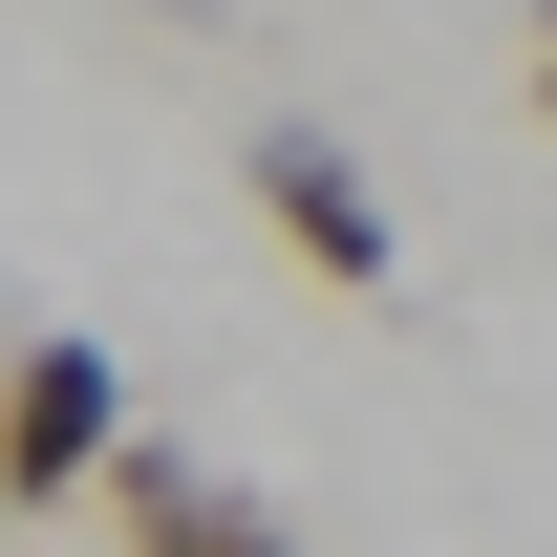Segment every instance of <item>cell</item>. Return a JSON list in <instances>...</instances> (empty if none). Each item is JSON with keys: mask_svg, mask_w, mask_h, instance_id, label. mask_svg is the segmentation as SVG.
Segmentation results:
<instances>
[{"mask_svg": "<svg viewBox=\"0 0 557 557\" xmlns=\"http://www.w3.org/2000/svg\"><path fill=\"white\" fill-rule=\"evenodd\" d=\"M108 450H129V364L65 344V322H44V344H0V515H65Z\"/></svg>", "mask_w": 557, "mask_h": 557, "instance_id": "cell-1", "label": "cell"}, {"mask_svg": "<svg viewBox=\"0 0 557 557\" xmlns=\"http://www.w3.org/2000/svg\"><path fill=\"white\" fill-rule=\"evenodd\" d=\"M236 172H258V214H278V236H300V258H322V278H364V300L408 278V214L364 194V150H344V129H258V150H236Z\"/></svg>", "mask_w": 557, "mask_h": 557, "instance_id": "cell-2", "label": "cell"}, {"mask_svg": "<svg viewBox=\"0 0 557 557\" xmlns=\"http://www.w3.org/2000/svg\"><path fill=\"white\" fill-rule=\"evenodd\" d=\"M86 493H108V536H129V557H300V536L258 515V493H214L194 450H172V429H129V450H108Z\"/></svg>", "mask_w": 557, "mask_h": 557, "instance_id": "cell-3", "label": "cell"}, {"mask_svg": "<svg viewBox=\"0 0 557 557\" xmlns=\"http://www.w3.org/2000/svg\"><path fill=\"white\" fill-rule=\"evenodd\" d=\"M515 86H536V108H557V0H536V44H515Z\"/></svg>", "mask_w": 557, "mask_h": 557, "instance_id": "cell-4", "label": "cell"}]
</instances>
